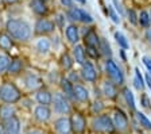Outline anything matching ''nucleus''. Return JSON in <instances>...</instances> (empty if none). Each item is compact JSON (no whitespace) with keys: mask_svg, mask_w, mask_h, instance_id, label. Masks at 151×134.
<instances>
[{"mask_svg":"<svg viewBox=\"0 0 151 134\" xmlns=\"http://www.w3.org/2000/svg\"><path fill=\"white\" fill-rule=\"evenodd\" d=\"M26 134H43V131L38 130V129H32V130L27 131V133H26Z\"/></svg>","mask_w":151,"mask_h":134,"instance_id":"40","label":"nucleus"},{"mask_svg":"<svg viewBox=\"0 0 151 134\" xmlns=\"http://www.w3.org/2000/svg\"><path fill=\"white\" fill-rule=\"evenodd\" d=\"M135 118H136V121H138V123L140 125L143 129H146V130H151V121L148 119L147 115H145L140 111H135Z\"/></svg>","mask_w":151,"mask_h":134,"instance_id":"26","label":"nucleus"},{"mask_svg":"<svg viewBox=\"0 0 151 134\" xmlns=\"http://www.w3.org/2000/svg\"><path fill=\"white\" fill-rule=\"evenodd\" d=\"M113 6H115V10L117 11V14H120V15L124 14V11H123V8H122V4H120L117 0H113Z\"/></svg>","mask_w":151,"mask_h":134,"instance_id":"38","label":"nucleus"},{"mask_svg":"<svg viewBox=\"0 0 151 134\" xmlns=\"http://www.w3.org/2000/svg\"><path fill=\"white\" fill-rule=\"evenodd\" d=\"M84 41H85V46L88 48H97L99 49V45H100V38H99L97 33L94 31L93 29H89L86 31L84 37Z\"/></svg>","mask_w":151,"mask_h":134,"instance_id":"16","label":"nucleus"},{"mask_svg":"<svg viewBox=\"0 0 151 134\" xmlns=\"http://www.w3.org/2000/svg\"><path fill=\"white\" fill-rule=\"evenodd\" d=\"M0 134H6V130H4V123H0Z\"/></svg>","mask_w":151,"mask_h":134,"instance_id":"43","label":"nucleus"},{"mask_svg":"<svg viewBox=\"0 0 151 134\" xmlns=\"http://www.w3.org/2000/svg\"><path fill=\"white\" fill-rule=\"evenodd\" d=\"M50 48H51V42H50V39L46 38V37L39 38L37 41V43H35V49H37L41 54H46V53H49Z\"/></svg>","mask_w":151,"mask_h":134,"instance_id":"24","label":"nucleus"},{"mask_svg":"<svg viewBox=\"0 0 151 134\" xmlns=\"http://www.w3.org/2000/svg\"><path fill=\"white\" fill-rule=\"evenodd\" d=\"M138 23L142 26V27H145V29L150 27V25H151L150 12L146 11V10H142L140 12H139V15H138Z\"/></svg>","mask_w":151,"mask_h":134,"instance_id":"28","label":"nucleus"},{"mask_svg":"<svg viewBox=\"0 0 151 134\" xmlns=\"http://www.w3.org/2000/svg\"><path fill=\"white\" fill-rule=\"evenodd\" d=\"M70 123H72V131L76 134H82L86 129V121L78 112H76L70 117Z\"/></svg>","mask_w":151,"mask_h":134,"instance_id":"10","label":"nucleus"},{"mask_svg":"<svg viewBox=\"0 0 151 134\" xmlns=\"http://www.w3.org/2000/svg\"><path fill=\"white\" fill-rule=\"evenodd\" d=\"M73 64H74V60L70 57L69 53H63V54L61 56V65H62V68L65 70L72 69Z\"/></svg>","mask_w":151,"mask_h":134,"instance_id":"31","label":"nucleus"},{"mask_svg":"<svg viewBox=\"0 0 151 134\" xmlns=\"http://www.w3.org/2000/svg\"><path fill=\"white\" fill-rule=\"evenodd\" d=\"M66 16L72 22H80V23H84V25L93 23V18H92L91 14L86 12L82 8H80V7H70V8H68Z\"/></svg>","mask_w":151,"mask_h":134,"instance_id":"4","label":"nucleus"},{"mask_svg":"<svg viewBox=\"0 0 151 134\" xmlns=\"http://www.w3.org/2000/svg\"><path fill=\"white\" fill-rule=\"evenodd\" d=\"M127 14H128V20L131 23H134V25H136L138 23V15H136V12L134 10H128L127 11Z\"/></svg>","mask_w":151,"mask_h":134,"instance_id":"35","label":"nucleus"},{"mask_svg":"<svg viewBox=\"0 0 151 134\" xmlns=\"http://www.w3.org/2000/svg\"><path fill=\"white\" fill-rule=\"evenodd\" d=\"M51 104L54 106V111L61 114V115H68L70 111H72V106H70L68 98H66L62 92L54 93L53 103H51Z\"/></svg>","mask_w":151,"mask_h":134,"instance_id":"6","label":"nucleus"},{"mask_svg":"<svg viewBox=\"0 0 151 134\" xmlns=\"http://www.w3.org/2000/svg\"><path fill=\"white\" fill-rule=\"evenodd\" d=\"M81 67H82L81 69L82 79L85 81H88V83H96V80H97V70H96L94 65L92 64L91 61H85Z\"/></svg>","mask_w":151,"mask_h":134,"instance_id":"9","label":"nucleus"},{"mask_svg":"<svg viewBox=\"0 0 151 134\" xmlns=\"http://www.w3.org/2000/svg\"><path fill=\"white\" fill-rule=\"evenodd\" d=\"M34 118L37 119L38 122H47L50 121L51 118V110L49 109V106L45 104H39L34 109Z\"/></svg>","mask_w":151,"mask_h":134,"instance_id":"12","label":"nucleus"},{"mask_svg":"<svg viewBox=\"0 0 151 134\" xmlns=\"http://www.w3.org/2000/svg\"><path fill=\"white\" fill-rule=\"evenodd\" d=\"M74 99L82 103L89 100V91L82 84H74Z\"/></svg>","mask_w":151,"mask_h":134,"instance_id":"19","label":"nucleus"},{"mask_svg":"<svg viewBox=\"0 0 151 134\" xmlns=\"http://www.w3.org/2000/svg\"><path fill=\"white\" fill-rule=\"evenodd\" d=\"M142 60H143V64H145V67L147 68L148 73L151 75V58H150V57H147V56H145V57L142 58Z\"/></svg>","mask_w":151,"mask_h":134,"instance_id":"37","label":"nucleus"},{"mask_svg":"<svg viewBox=\"0 0 151 134\" xmlns=\"http://www.w3.org/2000/svg\"><path fill=\"white\" fill-rule=\"evenodd\" d=\"M61 88H62V93L68 99H74V85L69 79H65V77L61 79Z\"/></svg>","mask_w":151,"mask_h":134,"instance_id":"20","label":"nucleus"},{"mask_svg":"<svg viewBox=\"0 0 151 134\" xmlns=\"http://www.w3.org/2000/svg\"><path fill=\"white\" fill-rule=\"evenodd\" d=\"M99 51L104 57H112V49H111V45L109 42L107 41L105 38H100V45H99Z\"/></svg>","mask_w":151,"mask_h":134,"instance_id":"27","label":"nucleus"},{"mask_svg":"<svg viewBox=\"0 0 151 134\" xmlns=\"http://www.w3.org/2000/svg\"><path fill=\"white\" fill-rule=\"evenodd\" d=\"M11 48H12V38L6 33H1L0 34V49L9 50Z\"/></svg>","mask_w":151,"mask_h":134,"instance_id":"29","label":"nucleus"},{"mask_svg":"<svg viewBox=\"0 0 151 134\" xmlns=\"http://www.w3.org/2000/svg\"><path fill=\"white\" fill-rule=\"evenodd\" d=\"M65 35H66V38H68V41H69L70 43H73V45L78 43V41H80V30H78V27H77L74 23L69 25L65 29Z\"/></svg>","mask_w":151,"mask_h":134,"instance_id":"15","label":"nucleus"},{"mask_svg":"<svg viewBox=\"0 0 151 134\" xmlns=\"http://www.w3.org/2000/svg\"><path fill=\"white\" fill-rule=\"evenodd\" d=\"M22 69H23V61L19 60V58L11 61V64L8 67V72L11 75H18L19 72H22Z\"/></svg>","mask_w":151,"mask_h":134,"instance_id":"30","label":"nucleus"},{"mask_svg":"<svg viewBox=\"0 0 151 134\" xmlns=\"http://www.w3.org/2000/svg\"><path fill=\"white\" fill-rule=\"evenodd\" d=\"M134 83H135V87L138 89H143L145 88V79L142 76L139 68H135V77H134Z\"/></svg>","mask_w":151,"mask_h":134,"instance_id":"33","label":"nucleus"},{"mask_svg":"<svg viewBox=\"0 0 151 134\" xmlns=\"http://www.w3.org/2000/svg\"><path fill=\"white\" fill-rule=\"evenodd\" d=\"M123 96H124V100H126L127 106H128V109L132 110V111H136V104H135V98L132 95L131 89L129 88H123Z\"/></svg>","mask_w":151,"mask_h":134,"instance_id":"25","label":"nucleus"},{"mask_svg":"<svg viewBox=\"0 0 151 134\" xmlns=\"http://www.w3.org/2000/svg\"><path fill=\"white\" fill-rule=\"evenodd\" d=\"M150 20H151V10H150Z\"/></svg>","mask_w":151,"mask_h":134,"instance_id":"45","label":"nucleus"},{"mask_svg":"<svg viewBox=\"0 0 151 134\" xmlns=\"http://www.w3.org/2000/svg\"><path fill=\"white\" fill-rule=\"evenodd\" d=\"M14 115H16V109L12 104L6 103V104H3L0 107V118L3 119V121H7L11 117H14Z\"/></svg>","mask_w":151,"mask_h":134,"instance_id":"23","label":"nucleus"},{"mask_svg":"<svg viewBox=\"0 0 151 134\" xmlns=\"http://www.w3.org/2000/svg\"><path fill=\"white\" fill-rule=\"evenodd\" d=\"M0 100L4 103L14 104L20 100V91L16 88L15 84L4 83L3 85H0Z\"/></svg>","mask_w":151,"mask_h":134,"instance_id":"3","label":"nucleus"},{"mask_svg":"<svg viewBox=\"0 0 151 134\" xmlns=\"http://www.w3.org/2000/svg\"><path fill=\"white\" fill-rule=\"evenodd\" d=\"M146 39L148 41V43H151V27L146 29Z\"/></svg>","mask_w":151,"mask_h":134,"instance_id":"39","label":"nucleus"},{"mask_svg":"<svg viewBox=\"0 0 151 134\" xmlns=\"http://www.w3.org/2000/svg\"><path fill=\"white\" fill-rule=\"evenodd\" d=\"M108 14H109L111 16V19L113 20L115 23H120V18H119V14H116L115 11L111 8V7H108Z\"/></svg>","mask_w":151,"mask_h":134,"instance_id":"36","label":"nucleus"},{"mask_svg":"<svg viewBox=\"0 0 151 134\" xmlns=\"http://www.w3.org/2000/svg\"><path fill=\"white\" fill-rule=\"evenodd\" d=\"M115 39H116L117 45H119L120 48H123V49H128V48H129L128 41H127L126 35L123 34V33H120V31H116V33H115Z\"/></svg>","mask_w":151,"mask_h":134,"instance_id":"32","label":"nucleus"},{"mask_svg":"<svg viewBox=\"0 0 151 134\" xmlns=\"http://www.w3.org/2000/svg\"><path fill=\"white\" fill-rule=\"evenodd\" d=\"M1 1L6 4H15V3H18L19 0H1Z\"/></svg>","mask_w":151,"mask_h":134,"instance_id":"42","label":"nucleus"},{"mask_svg":"<svg viewBox=\"0 0 151 134\" xmlns=\"http://www.w3.org/2000/svg\"><path fill=\"white\" fill-rule=\"evenodd\" d=\"M54 129L58 134H70L72 133V123H70V118L68 117H61V118L55 119L54 122Z\"/></svg>","mask_w":151,"mask_h":134,"instance_id":"11","label":"nucleus"},{"mask_svg":"<svg viewBox=\"0 0 151 134\" xmlns=\"http://www.w3.org/2000/svg\"><path fill=\"white\" fill-rule=\"evenodd\" d=\"M7 34L19 42H27L32 35V29L23 19H8L6 23Z\"/></svg>","mask_w":151,"mask_h":134,"instance_id":"1","label":"nucleus"},{"mask_svg":"<svg viewBox=\"0 0 151 134\" xmlns=\"http://www.w3.org/2000/svg\"><path fill=\"white\" fill-rule=\"evenodd\" d=\"M74 1H77V3L82 4V6H84V4H86V0H74Z\"/></svg>","mask_w":151,"mask_h":134,"instance_id":"44","label":"nucleus"},{"mask_svg":"<svg viewBox=\"0 0 151 134\" xmlns=\"http://www.w3.org/2000/svg\"><path fill=\"white\" fill-rule=\"evenodd\" d=\"M73 56H74V61L77 64L82 65L86 61V51H85V48L82 45H74V49H73Z\"/></svg>","mask_w":151,"mask_h":134,"instance_id":"22","label":"nucleus"},{"mask_svg":"<svg viewBox=\"0 0 151 134\" xmlns=\"http://www.w3.org/2000/svg\"><path fill=\"white\" fill-rule=\"evenodd\" d=\"M20 119L14 115L9 119L4 121V130L6 134H20Z\"/></svg>","mask_w":151,"mask_h":134,"instance_id":"13","label":"nucleus"},{"mask_svg":"<svg viewBox=\"0 0 151 134\" xmlns=\"http://www.w3.org/2000/svg\"><path fill=\"white\" fill-rule=\"evenodd\" d=\"M45 1H47V0H45Z\"/></svg>","mask_w":151,"mask_h":134,"instance_id":"46","label":"nucleus"},{"mask_svg":"<svg viewBox=\"0 0 151 134\" xmlns=\"http://www.w3.org/2000/svg\"><path fill=\"white\" fill-rule=\"evenodd\" d=\"M9 64H11V58L6 54H0V75L8 70Z\"/></svg>","mask_w":151,"mask_h":134,"instance_id":"34","label":"nucleus"},{"mask_svg":"<svg viewBox=\"0 0 151 134\" xmlns=\"http://www.w3.org/2000/svg\"><path fill=\"white\" fill-rule=\"evenodd\" d=\"M34 29H35L34 30L35 34L46 35V34H50V33H54V30H55V23L50 19H46V18H39V19L35 22Z\"/></svg>","mask_w":151,"mask_h":134,"instance_id":"8","label":"nucleus"},{"mask_svg":"<svg viewBox=\"0 0 151 134\" xmlns=\"http://www.w3.org/2000/svg\"><path fill=\"white\" fill-rule=\"evenodd\" d=\"M63 15H58L57 16V20H58V23H60V26H63Z\"/></svg>","mask_w":151,"mask_h":134,"instance_id":"41","label":"nucleus"},{"mask_svg":"<svg viewBox=\"0 0 151 134\" xmlns=\"http://www.w3.org/2000/svg\"><path fill=\"white\" fill-rule=\"evenodd\" d=\"M101 92L108 99H115L117 96V85L113 83L112 80H105L101 84Z\"/></svg>","mask_w":151,"mask_h":134,"instance_id":"14","label":"nucleus"},{"mask_svg":"<svg viewBox=\"0 0 151 134\" xmlns=\"http://www.w3.org/2000/svg\"><path fill=\"white\" fill-rule=\"evenodd\" d=\"M35 100H37L39 104H45L49 106L53 103V95H51L47 89H38V92L35 93Z\"/></svg>","mask_w":151,"mask_h":134,"instance_id":"18","label":"nucleus"},{"mask_svg":"<svg viewBox=\"0 0 151 134\" xmlns=\"http://www.w3.org/2000/svg\"><path fill=\"white\" fill-rule=\"evenodd\" d=\"M24 84L28 89L35 91V89H41L42 88V80L37 76V75H28L24 79Z\"/></svg>","mask_w":151,"mask_h":134,"instance_id":"21","label":"nucleus"},{"mask_svg":"<svg viewBox=\"0 0 151 134\" xmlns=\"http://www.w3.org/2000/svg\"><path fill=\"white\" fill-rule=\"evenodd\" d=\"M112 122L115 126V130H117L119 133H128L129 131V122L127 115L120 110H115L112 114Z\"/></svg>","mask_w":151,"mask_h":134,"instance_id":"7","label":"nucleus"},{"mask_svg":"<svg viewBox=\"0 0 151 134\" xmlns=\"http://www.w3.org/2000/svg\"><path fill=\"white\" fill-rule=\"evenodd\" d=\"M30 7H31V10L39 16H45L49 12V8H47L45 0H31V1H30Z\"/></svg>","mask_w":151,"mask_h":134,"instance_id":"17","label":"nucleus"},{"mask_svg":"<svg viewBox=\"0 0 151 134\" xmlns=\"http://www.w3.org/2000/svg\"><path fill=\"white\" fill-rule=\"evenodd\" d=\"M104 68H105V72H107V76L109 77V80H112L116 85H122L124 83V75H123L122 69L117 67V64L113 60L107 58Z\"/></svg>","mask_w":151,"mask_h":134,"instance_id":"5","label":"nucleus"},{"mask_svg":"<svg viewBox=\"0 0 151 134\" xmlns=\"http://www.w3.org/2000/svg\"><path fill=\"white\" fill-rule=\"evenodd\" d=\"M91 126L96 133H101V134H109L115 131L112 117L105 114H97L96 117H93L91 121Z\"/></svg>","mask_w":151,"mask_h":134,"instance_id":"2","label":"nucleus"}]
</instances>
